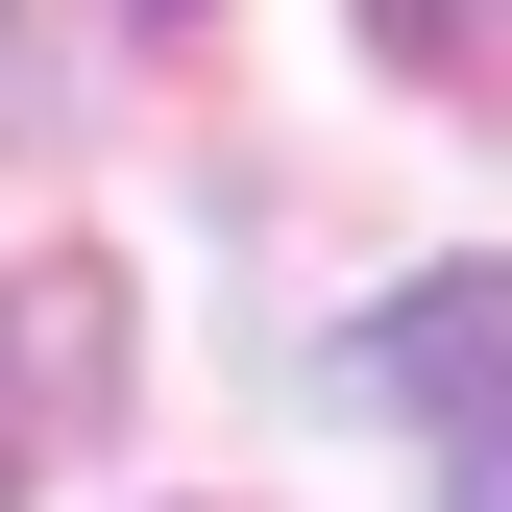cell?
<instances>
[{"instance_id":"7a4b0ae2","label":"cell","mask_w":512,"mask_h":512,"mask_svg":"<svg viewBox=\"0 0 512 512\" xmlns=\"http://www.w3.org/2000/svg\"><path fill=\"white\" fill-rule=\"evenodd\" d=\"M122 391V269L98 244H49V269H0V512L74 464V415Z\"/></svg>"},{"instance_id":"6da1fadb","label":"cell","mask_w":512,"mask_h":512,"mask_svg":"<svg viewBox=\"0 0 512 512\" xmlns=\"http://www.w3.org/2000/svg\"><path fill=\"white\" fill-rule=\"evenodd\" d=\"M366 391L415 415L439 512H512V269H415L391 317H366Z\"/></svg>"},{"instance_id":"3957f363","label":"cell","mask_w":512,"mask_h":512,"mask_svg":"<svg viewBox=\"0 0 512 512\" xmlns=\"http://www.w3.org/2000/svg\"><path fill=\"white\" fill-rule=\"evenodd\" d=\"M366 25H391L415 74H488V49H512V0H366Z\"/></svg>"},{"instance_id":"277c9868","label":"cell","mask_w":512,"mask_h":512,"mask_svg":"<svg viewBox=\"0 0 512 512\" xmlns=\"http://www.w3.org/2000/svg\"><path fill=\"white\" fill-rule=\"evenodd\" d=\"M0 98H25V25H0Z\"/></svg>"}]
</instances>
